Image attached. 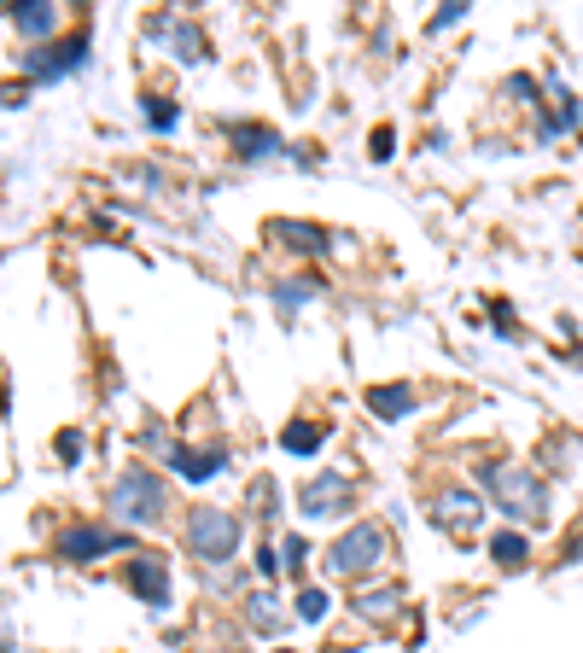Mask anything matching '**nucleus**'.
I'll list each match as a JSON object with an SVG mask.
<instances>
[{
    "instance_id": "obj_1",
    "label": "nucleus",
    "mask_w": 583,
    "mask_h": 653,
    "mask_svg": "<svg viewBox=\"0 0 583 653\" xmlns=\"http://www.w3.org/2000/svg\"><path fill=\"white\" fill-rule=\"evenodd\" d=\"M105 502H111V519L152 531V525L170 519V479H164L158 467H146V461H129V467L117 473V484H111Z\"/></svg>"
},
{
    "instance_id": "obj_2",
    "label": "nucleus",
    "mask_w": 583,
    "mask_h": 653,
    "mask_svg": "<svg viewBox=\"0 0 583 653\" xmlns=\"http://www.w3.org/2000/svg\"><path fill=\"white\" fill-rule=\"evenodd\" d=\"M490 502L514 525H549V484L537 479V467H519V461H490L479 473Z\"/></svg>"
},
{
    "instance_id": "obj_3",
    "label": "nucleus",
    "mask_w": 583,
    "mask_h": 653,
    "mask_svg": "<svg viewBox=\"0 0 583 653\" xmlns=\"http://www.w3.org/2000/svg\"><path fill=\"white\" fill-rule=\"evenodd\" d=\"M245 543V525L240 514H228V508H187L181 514V549L193 554L199 566H228Z\"/></svg>"
},
{
    "instance_id": "obj_4",
    "label": "nucleus",
    "mask_w": 583,
    "mask_h": 653,
    "mask_svg": "<svg viewBox=\"0 0 583 653\" xmlns=\"http://www.w3.org/2000/svg\"><path fill=\"white\" fill-rule=\"evenodd\" d=\"M385 566H391V531L379 519H350V531L327 543V572L339 578H379Z\"/></svg>"
},
{
    "instance_id": "obj_5",
    "label": "nucleus",
    "mask_w": 583,
    "mask_h": 653,
    "mask_svg": "<svg viewBox=\"0 0 583 653\" xmlns=\"http://www.w3.org/2000/svg\"><path fill=\"white\" fill-rule=\"evenodd\" d=\"M350 502H356V479L339 473V467L309 473L304 490H298V514H304V519H344V514H350Z\"/></svg>"
},
{
    "instance_id": "obj_6",
    "label": "nucleus",
    "mask_w": 583,
    "mask_h": 653,
    "mask_svg": "<svg viewBox=\"0 0 583 653\" xmlns=\"http://www.w3.org/2000/svg\"><path fill=\"white\" fill-rule=\"evenodd\" d=\"M88 65V30L65 35V41H53V47H30L24 53V76L30 82H65L76 70Z\"/></svg>"
},
{
    "instance_id": "obj_7",
    "label": "nucleus",
    "mask_w": 583,
    "mask_h": 653,
    "mask_svg": "<svg viewBox=\"0 0 583 653\" xmlns=\"http://www.w3.org/2000/svg\"><path fill=\"white\" fill-rule=\"evenodd\" d=\"M123 549H129V537L111 531V525H88V519H76V525L59 531V560H70V566H94V560L123 554Z\"/></svg>"
},
{
    "instance_id": "obj_8",
    "label": "nucleus",
    "mask_w": 583,
    "mask_h": 653,
    "mask_svg": "<svg viewBox=\"0 0 583 653\" xmlns=\"http://www.w3.org/2000/svg\"><path fill=\"white\" fill-rule=\"evenodd\" d=\"M146 35H152L170 59H181V65H199V59L210 53L205 30H199L193 18H175V12H152V18H146Z\"/></svg>"
},
{
    "instance_id": "obj_9",
    "label": "nucleus",
    "mask_w": 583,
    "mask_h": 653,
    "mask_svg": "<svg viewBox=\"0 0 583 653\" xmlns=\"http://www.w3.org/2000/svg\"><path fill=\"white\" fill-rule=\"evenodd\" d=\"M432 525H438V531H455V537H473L484 525V496L467 490V484H444V490L432 496Z\"/></svg>"
},
{
    "instance_id": "obj_10",
    "label": "nucleus",
    "mask_w": 583,
    "mask_h": 653,
    "mask_svg": "<svg viewBox=\"0 0 583 653\" xmlns=\"http://www.w3.org/2000/svg\"><path fill=\"white\" fill-rule=\"evenodd\" d=\"M164 467H170L175 479H187V484H205V479H216V473L228 467V444H222V438H216V444H170Z\"/></svg>"
},
{
    "instance_id": "obj_11",
    "label": "nucleus",
    "mask_w": 583,
    "mask_h": 653,
    "mask_svg": "<svg viewBox=\"0 0 583 653\" xmlns=\"http://www.w3.org/2000/svg\"><path fill=\"white\" fill-rule=\"evenodd\" d=\"M263 234H269L280 251H292V257H321L327 245L339 240V234H327L321 222H298V216H269V222H263Z\"/></svg>"
},
{
    "instance_id": "obj_12",
    "label": "nucleus",
    "mask_w": 583,
    "mask_h": 653,
    "mask_svg": "<svg viewBox=\"0 0 583 653\" xmlns=\"http://www.w3.org/2000/svg\"><path fill=\"white\" fill-rule=\"evenodd\" d=\"M6 24H12V35H24L30 47H53L65 12H59L53 0H18V6H6Z\"/></svg>"
},
{
    "instance_id": "obj_13",
    "label": "nucleus",
    "mask_w": 583,
    "mask_h": 653,
    "mask_svg": "<svg viewBox=\"0 0 583 653\" xmlns=\"http://www.w3.org/2000/svg\"><path fill=\"white\" fill-rule=\"evenodd\" d=\"M123 584H129V595H140L146 607H170V566H164V554H129Z\"/></svg>"
},
{
    "instance_id": "obj_14",
    "label": "nucleus",
    "mask_w": 583,
    "mask_h": 653,
    "mask_svg": "<svg viewBox=\"0 0 583 653\" xmlns=\"http://www.w3.org/2000/svg\"><path fill=\"white\" fill-rule=\"evenodd\" d=\"M350 613L362 624H379V630H391V624L403 619V589L397 584H368L350 595Z\"/></svg>"
},
{
    "instance_id": "obj_15",
    "label": "nucleus",
    "mask_w": 583,
    "mask_h": 653,
    "mask_svg": "<svg viewBox=\"0 0 583 653\" xmlns=\"http://www.w3.org/2000/svg\"><path fill=\"white\" fill-rule=\"evenodd\" d=\"M228 140H234V158H240V164H269V158H280V135L269 123H234Z\"/></svg>"
},
{
    "instance_id": "obj_16",
    "label": "nucleus",
    "mask_w": 583,
    "mask_h": 653,
    "mask_svg": "<svg viewBox=\"0 0 583 653\" xmlns=\"http://www.w3.org/2000/svg\"><path fill=\"white\" fill-rule=\"evenodd\" d=\"M245 624H251L257 636H280V630H286V607L275 601V589H251V595H245Z\"/></svg>"
},
{
    "instance_id": "obj_17",
    "label": "nucleus",
    "mask_w": 583,
    "mask_h": 653,
    "mask_svg": "<svg viewBox=\"0 0 583 653\" xmlns=\"http://www.w3.org/2000/svg\"><path fill=\"white\" fill-rule=\"evenodd\" d=\"M321 292H327V280H321V275H286V280H275V310L298 315L304 304H315Z\"/></svg>"
},
{
    "instance_id": "obj_18",
    "label": "nucleus",
    "mask_w": 583,
    "mask_h": 653,
    "mask_svg": "<svg viewBox=\"0 0 583 653\" xmlns=\"http://www.w3.org/2000/svg\"><path fill=\"white\" fill-rule=\"evenodd\" d=\"M414 403H420V391L414 385H368V409L379 414V420H403V414H414Z\"/></svg>"
},
{
    "instance_id": "obj_19",
    "label": "nucleus",
    "mask_w": 583,
    "mask_h": 653,
    "mask_svg": "<svg viewBox=\"0 0 583 653\" xmlns=\"http://www.w3.org/2000/svg\"><path fill=\"white\" fill-rule=\"evenodd\" d=\"M490 560L502 572H525L531 566V537L525 531H490Z\"/></svg>"
},
{
    "instance_id": "obj_20",
    "label": "nucleus",
    "mask_w": 583,
    "mask_h": 653,
    "mask_svg": "<svg viewBox=\"0 0 583 653\" xmlns=\"http://www.w3.org/2000/svg\"><path fill=\"white\" fill-rule=\"evenodd\" d=\"M578 123H583V105L572 100V88L554 82V105H549V117H543V140L566 135V129H578Z\"/></svg>"
},
{
    "instance_id": "obj_21",
    "label": "nucleus",
    "mask_w": 583,
    "mask_h": 653,
    "mask_svg": "<svg viewBox=\"0 0 583 653\" xmlns=\"http://www.w3.org/2000/svg\"><path fill=\"white\" fill-rule=\"evenodd\" d=\"M321 444H327V426H321V420H304V414L280 432V449H286V455H315Z\"/></svg>"
},
{
    "instance_id": "obj_22",
    "label": "nucleus",
    "mask_w": 583,
    "mask_h": 653,
    "mask_svg": "<svg viewBox=\"0 0 583 653\" xmlns=\"http://www.w3.org/2000/svg\"><path fill=\"white\" fill-rule=\"evenodd\" d=\"M140 117H146V129H158V135H175V123H181L175 100H164V94H140Z\"/></svg>"
},
{
    "instance_id": "obj_23",
    "label": "nucleus",
    "mask_w": 583,
    "mask_h": 653,
    "mask_svg": "<svg viewBox=\"0 0 583 653\" xmlns=\"http://www.w3.org/2000/svg\"><path fill=\"white\" fill-rule=\"evenodd\" d=\"M327 613H333V601H327V589H321V584H304V589H298V601H292V619L321 624Z\"/></svg>"
},
{
    "instance_id": "obj_24",
    "label": "nucleus",
    "mask_w": 583,
    "mask_h": 653,
    "mask_svg": "<svg viewBox=\"0 0 583 653\" xmlns=\"http://www.w3.org/2000/svg\"><path fill=\"white\" fill-rule=\"evenodd\" d=\"M53 455H59L65 467H76V461L88 455V432H82V426H65V432L53 438Z\"/></svg>"
},
{
    "instance_id": "obj_25",
    "label": "nucleus",
    "mask_w": 583,
    "mask_h": 653,
    "mask_svg": "<svg viewBox=\"0 0 583 653\" xmlns=\"http://www.w3.org/2000/svg\"><path fill=\"white\" fill-rule=\"evenodd\" d=\"M502 100H508V105H531V100H537V76H525V70L502 76ZM537 105H543V100H537Z\"/></svg>"
},
{
    "instance_id": "obj_26",
    "label": "nucleus",
    "mask_w": 583,
    "mask_h": 653,
    "mask_svg": "<svg viewBox=\"0 0 583 653\" xmlns=\"http://www.w3.org/2000/svg\"><path fill=\"white\" fill-rule=\"evenodd\" d=\"M251 508L263 519H275V479L269 473H257V484H251Z\"/></svg>"
},
{
    "instance_id": "obj_27",
    "label": "nucleus",
    "mask_w": 583,
    "mask_h": 653,
    "mask_svg": "<svg viewBox=\"0 0 583 653\" xmlns=\"http://www.w3.org/2000/svg\"><path fill=\"white\" fill-rule=\"evenodd\" d=\"M280 560H286V572H298V578H304L309 543H304V537H286V543H280Z\"/></svg>"
},
{
    "instance_id": "obj_28",
    "label": "nucleus",
    "mask_w": 583,
    "mask_h": 653,
    "mask_svg": "<svg viewBox=\"0 0 583 653\" xmlns=\"http://www.w3.org/2000/svg\"><path fill=\"white\" fill-rule=\"evenodd\" d=\"M461 18H467V6H444V12H432V24H426V30H432V35H444L449 24H461Z\"/></svg>"
},
{
    "instance_id": "obj_29",
    "label": "nucleus",
    "mask_w": 583,
    "mask_h": 653,
    "mask_svg": "<svg viewBox=\"0 0 583 653\" xmlns=\"http://www.w3.org/2000/svg\"><path fill=\"white\" fill-rule=\"evenodd\" d=\"M275 572H286V566H280V554L275 549H257V578H275Z\"/></svg>"
},
{
    "instance_id": "obj_30",
    "label": "nucleus",
    "mask_w": 583,
    "mask_h": 653,
    "mask_svg": "<svg viewBox=\"0 0 583 653\" xmlns=\"http://www.w3.org/2000/svg\"><path fill=\"white\" fill-rule=\"evenodd\" d=\"M374 158H391V129H385V123L374 129Z\"/></svg>"
},
{
    "instance_id": "obj_31",
    "label": "nucleus",
    "mask_w": 583,
    "mask_h": 653,
    "mask_svg": "<svg viewBox=\"0 0 583 653\" xmlns=\"http://www.w3.org/2000/svg\"><path fill=\"white\" fill-rule=\"evenodd\" d=\"M578 554H583V531H578V537H572V543H566V554H560V566H572Z\"/></svg>"
}]
</instances>
